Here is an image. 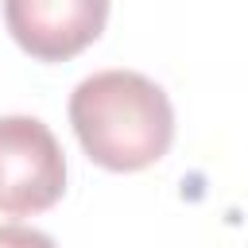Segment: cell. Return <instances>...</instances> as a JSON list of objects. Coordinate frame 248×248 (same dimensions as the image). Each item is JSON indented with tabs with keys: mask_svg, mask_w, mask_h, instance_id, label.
<instances>
[{
	"mask_svg": "<svg viewBox=\"0 0 248 248\" xmlns=\"http://www.w3.org/2000/svg\"><path fill=\"white\" fill-rule=\"evenodd\" d=\"M70 124L105 170H143L174 140L170 97L136 70H101L70 93Z\"/></svg>",
	"mask_w": 248,
	"mask_h": 248,
	"instance_id": "obj_1",
	"label": "cell"
},
{
	"mask_svg": "<svg viewBox=\"0 0 248 248\" xmlns=\"http://www.w3.org/2000/svg\"><path fill=\"white\" fill-rule=\"evenodd\" d=\"M66 190V155L35 116H0V213L50 209Z\"/></svg>",
	"mask_w": 248,
	"mask_h": 248,
	"instance_id": "obj_2",
	"label": "cell"
},
{
	"mask_svg": "<svg viewBox=\"0 0 248 248\" xmlns=\"http://www.w3.org/2000/svg\"><path fill=\"white\" fill-rule=\"evenodd\" d=\"M108 19V0H4L12 39L39 62L81 54Z\"/></svg>",
	"mask_w": 248,
	"mask_h": 248,
	"instance_id": "obj_3",
	"label": "cell"
},
{
	"mask_svg": "<svg viewBox=\"0 0 248 248\" xmlns=\"http://www.w3.org/2000/svg\"><path fill=\"white\" fill-rule=\"evenodd\" d=\"M0 248H58L43 229L31 225H0Z\"/></svg>",
	"mask_w": 248,
	"mask_h": 248,
	"instance_id": "obj_4",
	"label": "cell"
}]
</instances>
